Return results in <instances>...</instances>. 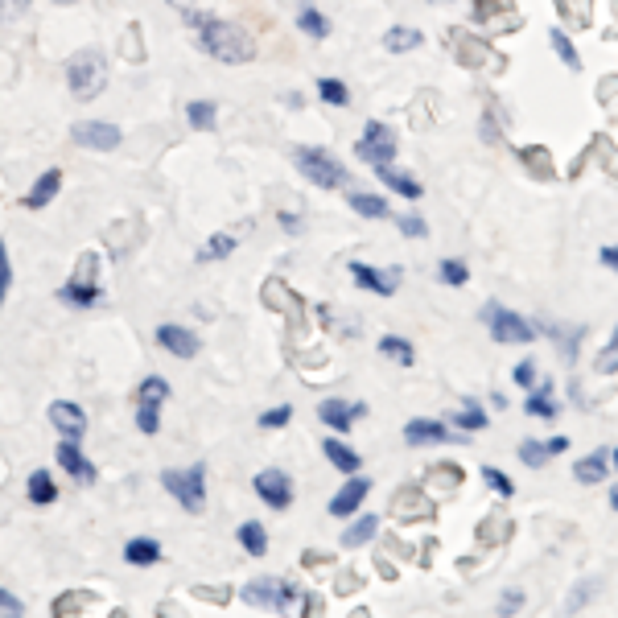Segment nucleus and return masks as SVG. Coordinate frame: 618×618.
I'll return each mask as SVG.
<instances>
[{"mask_svg": "<svg viewBox=\"0 0 618 618\" xmlns=\"http://www.w3.org/2000/svg\"><path fill=\"white\" fill-rule=\"evenodd\" d=\"M198 33V46L202 54H211L215 62H227V66H244L256 58V42L248 29H239L235 21H223V17H211L206 13V21L194 29Z\"/></svg>", "mask_w": 618, "mask_h": 618, "instance_id": "nucleus-1", "label": "nucleus"}, {"mask_svg": "<svg viewBox=\"0 0 618 618\" xmlns=\"http://www.w3.org/2000/svg\"><path fill=\"white\" fill-rule=\"evenodd\" d=\"M66 87H71V95L83 99V103L103 95V87H108V62H103V54L95 46L66 58Z\"/></svg>", "mask_w": 618, "mask_h": 618, "instance_id": "nucleus-2", "label": "nucleus"}, {"mask_svg": "<svg viewBox=\"0 0 618 618\" xmlns=\"http://www.w3.org/2000/svg\"><path fill=\"white\" fill-rule=\"evenodd\" d=\"M161 487L178 499L182 511H190V515L206 511V466L202 462H194L190 470H178V466L161 470Z\"/></svg>", "mask_w": 618, "mask_h": 618, "instance_id": "nucleus-3", "label": "nucleus"}, {"mask_svg": "<svg viewBox=\"0 0 618 618\" xmlns=\"http://www.w3.org/2000/svg\"><path fill=\"white\" fill-rule=\"evenodd\" d=\"M293 165L301 169V174L322 186V190H338V186H347V165H342L338 157H330L326 149H309V145H297L293 149Z\"/></svg>", "mask_w": 618, "mask_h": 618, "instance_id": "nucleus-4", "label": "nucleus"}, {"mask_svg": "<svg viewBox=\"0 0 618 618\" xmlns=\"http://www.w3.org/2000/svg\"><path fill=\"white\" fill-rule=\"evenodd\" d=\"M95 268H99V256H95V252H83V260H79V268H75V277L58 289V301L71 305V309H91V305H99L103 289L95 285Z\"/></svg>", "mask_w": 618, "mask_h": 618, "instance_id": "nucleus-5", "label": "nucleus"}, {"mask_svg": "<svg viewBox=\"0 0 618 618\" xmlns=\"http://www.w3.org/2000/svg\"><path fill=\"white\" fill-rule=\"evenodd\" d=\"M169 400V384L165 375H145L141 388H136V429L145 437H153L161 429V404Z\"/></svg>", "mask_w": 618, "mask_h": 618, "instance_id": "nucleus-6", "label": "nucleus"}, {"mask_svg": "<svg viewBox=\"0 0 618 618\" xmlns=\"http://www.w3.org/2000/svg\"><path fill=\"white\" fill-rule=\"evenodd\" d=\"M239 598L256 610H289L297 602V586L293 581H281V577H256L239 590Z\"/></svg>", "mask_w": 618, "mask_h": 618, "instance_id": "nucleus-7", "label": "nucleus"}, {"mask_svg": "<svg viewBox=\"0 0 618 618\" xmlns=\"http://www.w3.org/2000/svg\"><path fill=\"white\" fill-rule=\"evenodd\" d=\"M355 157L367 161V165H384L396 157V132L384 124V120H367L363 124V136L355 141Z\"/></svg>", "mask_w": 618, "mask_h": 618, "instance_id": "nucleus-8", "label": "nucleus"}, {"mask_svg": "<svg viewBox=\"0 0 618 618\" xmlns=\"http://www.w3.org/2000/svg\"><path fill=\"white\" fill-rule=\"evenodd\" d=\"M483 322L491 326V338L495 342H532L536 338V326L528 322V318H520V314H511V309H503V305H483Z\"/></svg>", "mask_w": 618, "mask_h": 618, "instance_id": "nucleus-9", "label": "nucleus"}, {"mask_svg": "<svg viewBox=\"0 0 618 618\" xmlns=\"http://www.w3.org/2000/svg\"><path fill=\"white\" fill-rule=\"evenodd\" d=\"M71 141L83 145V149H95V153H116L120 141H124V132L112 120H79L71 128Z\"/></svg>", "mask_w": 618, "mask_h": 618, "instance_id": "nucleus-10", "label": "nucleus"}, {"mask_svg": "<svg viewBox=\"0 0 618 618\" xmlns=\"http://www.w3.org/2000/svg\"><path fill=\"white\" fill-rule=\"evenodd\" d=\"M252 487H256V495L272 507V511H289L293 507V483H289V474L285 470H260L256 478H252Z\"/></svg>", "mask_w": 618, "mask_h": 618, "instance_id": "nucleus-11", "label": "nucleus"}, {"mask_svg": "<svg viewBox=\"0 0 618 618\" xmlns=\"http://www.w3.org/2000/svg\"><path fill=\"white\" fill-rule=\"evenodd\" d=\"M54 454H58V466H62L66 474H71V478H75V483L91 487V483H95V478H99V470H95V466H91V458H87V454L79 450V441H75V437H62Z\"/></svg>", "mask_w": 618, "mask_h": 618, "instance_id": "nucleus-12", "label": "nucleus"}, {"mask_svg": "<svg viewBox=\"0 0 618 618\" xmlns=\"http://www.w3.org/2000/svg\"><path fill=\"white\" fill-rule=\"evenodd\" d=\"M46 417H50V425L58 429V437H75V441H83V433H87V417H83V408H79L75 400H54V404L46 408Z\"/></svg>", "mask_w": 618, "mask_h": 618, "instance_id": "nucleus-13", "label": "nucleus"}, {"mask_svg": "<svg viewBox=\"0 0 618 618\" xmlns=\"http://www.w3.org/2000/svg\"><path fill=\"white\" fill-rule=\"evenodd\" d=\"M157 347L169 351L174 359H194V355H198V334H190V330L178 326V322H161V326H157Z\"/></svg>", "mask_w": 618, "mask_h": 618, "instance_id": "nucleus-14", "label": "nucleus"}, {"mask_svg": "<svg viewBox=\"0 0 618 618\" xmlns=\"http://www.w3.org/2000/svg\"><path fill=\"white\" fill-rule=\"evenodd\" d=\"M351 277L363 285V289H371V293H380V297H392L396 289H400V268H371V264H359V260H351Z\"/></svg>", "mask_w": 618, "mask_h": 618, "instance_id": "nucleus-15", "label": "nucleus"}, {"mask_svg": "<svg viewBox=\"0 0 618 618\" xmlns=\"http://www.w3.org/2000/svg\"><path fill=\"white\" fill-rule=\"evenodd\" d=\"M318 417H322V425H330V429H338V433H347L359 417H367V404H347V400H322L318 404Z\"/></svg>", "mask_w": 618, "mask_h": 618, "instance_id": "nucleus-16", "label": "nucleus"}, {"mask_svg": "<svg viewBox=\"0 0 618 618\" xmlns=\"http://www.w3.org/2000/svg\"><path fill=\"white\" fill-rule=\"evenodd\" d=\"M367 495H371V478L351 474V483H342V491L330 499V515H355Z\"/></svg>", "mask_w": 618, "mask_h": 618, "instance_id": "nucleus-17", "label": "nucleus"}, {"mask_svg": "<svg viewBox=\"0 0 618 618\" xmlns=\"http://www.w3.org/2000/svg\"><path fill=\"white\" fill-rule=\"evenodd\" d=\"M58 190H62V169H46V174L29 186V194L21 198V206H25V211H46V206L58 198Z\"/></svg>", "mask_w": 618, "mask_h": 618, "instance_id": "nucleus-18", "label": "nucleus"}, {"mask_svg": "<svg viewBox=\"0 0 618 618\" xmlns=\"http://www.w3.org/2000/svg\"><path fill=\"white\" fill-rule=\"evenodd\" d=\"M404 441L408 445H445V441H454V433L445 429L441 421H408L404 425Z\"/></svg>", "mask_w": 618, "mask_h": 618, "instance_id": "nucleus-19", "label": "nucleus"}, {"mask_svg": "<svg viewBox=\"0 0 618 618\" xmlns=\"http://www.w3.org/2000/svg\"><path fill=\"white\" fill-rule=\"evenodd\" d=\"M375 174H380V182L388 186V190H396L400 198H421V182L412 178V174H404V169H396L392 161H384V165H375Z\"/></svg>", "mask_w": 618, "mask_h": 618, "instance_id": "nucleus-20", "label": "nucleus"}, {"mask_svg": "<svg viewBox=\"0 0 618 618\" xmlns=\"http://www.w3.org/2000/svg\"><path fill=\"white\" fill-rule=\"evenodd\" d=\"M524 412H528V417H540V421H553L557 417L561 404L553 400V380H536V392L528 396Z\"/></svg>", "mask_w": 618, "mask_h": 618, "instance_id": "nucleus-21", "label": "nucleus"}, {"mask_svg": "<svg viewBox=\"0 0 618 618\" xmlns=\"http://www.w3.org/2000/svg\"><path fill=\"white\" fill-rule=\"evenodd\" d=\"M124 561L136 565V569H149V565L161 561V544H157L153 536H132V540L124 544Z\"/></svg>", "mask_w": 618, "mask_h": 618, "instance_id": "nucleus-22", "label": "nucleus"}, {"mask_svg": "<svg viewBox=\"0 0 618 618\" xmlns=\"http://www.w3.org/2000/svg\"><path fill=\"white\" fill-rule=\"evenodd\" d=\"M421 42H425V33L412 29V25H392V29L384 33L388 54H412V50H421Z\"/></svg>", "mask_w": 618, "mask_h": 618, "instance_id": "nucleus-23", "label": "nucleus"}, {"mask_svg": "<svg viewBox=\"0 0 618 618\" xmlns=\"http://www.w3.org/2000/svg\"><path fill=\"white\" fill-rule=\"evenodd\" d=\"M25 491H29V503H33V507H50V503H58V483L50 478V470H33V474H29V483H25Z\"/></svg>", "mask_w": 618, "mask_h": 618, "instance_id": "nucleus-24", "label": "nucleus"}, {"mask_svg": "<svg viewBox=\"0 0 618 618\" xmlns=\"http://www.w3.org/2000/svg\"><path fill=\"white\" fill-rule=\"evenodd\" d=\"M322 454L330 458V466H334V470H342V474H359V454L351 450L347 441H338V437L322 441Z\"/></svg>", "mask_w": 618, "mask_h": 618, "instance_id": "nucleus-25", "label": "nucleus"}, {"mask_svg": "<svg viewBox=\"0 0 618 618\" xmlns=\"http://www.w3.org/2000/svg\"><path fill=\"white\" fill-rule=\"evenodd\" d=\"M297 29L305 33V38H318V42H322V38H330V29H334V25H330V17H326L322 9L305 5V9L297 13Z\"/></svg>", "mask_w": 618, "mask_h": 618, "instance_id": "nucleus-26", "label": "nucleus"}, {"mask_svg": "<svg viewBox=\"0 0 618 618\" xmlns=\"http://www.w3.org/2000/svg\"><path fill=\"white\" fill-rule=\"evenodd\" d=\"M235 540H239V548H244V553H252V557H264V553H268V532H264V524H256V520L239 524Z\"/></svg>", "mask_w": 618, "mask_h": 618, "instance_id": "nucleus-27", "label": "nucleus"}, {"mask_svg": "<svg viewBox=\"0 0 618 618\" xmlns=\"http://www.w3.org/2000/svg\"><path fill=\"white\" fill-rule=\"evenodd\" d=\"M186 120H190V128H198V132L215 128V120H219V103H215V99H190V103H186Z\"/></svg>", "mask_w": 618, "mask_h": 618, "instance_id": "nucleus-28", "label": "nucleus"}, {"mask_svg": "<svg viewBox=\"0 0 618 618\" xmlns=\"http://www.w3.org/2000/svg\"><path fill=\"white\" fill-rule=\"evenodd\" d=\"M396 515H400V520H429V515H433V503L421 499V491H400Z\"/></svg>", "mask_w": 618, "mask_h": 618, "instance_id": "nucleus-29", "label": "nucleus"}, {"mask_svg": "<svg viewBox=\"0 0 618 618\" xmlns=\"http://www.w3.org/2000/svg\"><path fill=\"white\" fill-rule=\"evenodd\" d=\"M375 532H380V515H359V520L342 532V548H359V544H367Z\"/></svg>", "mask_w": 618, "mask_h": 618, "instance_id": "nucleus-30", "label": "nucleus"}, {"mask_svg": "<svg viewBox=\"0 0 618 618\" xmlns=\"http://www.w3.org/2000/svg\"><path fill=\"white\" fill-rule=\"evenodd\" d=\"M573 478H577V483H586V487L602 483V478H606V450H598V454H590V458H581V462L573 466Z\"/></svg>", "mask_w": 618, "mask_h": 618, "instance_id": "nucleus-31", "label": "nucleus"}, {"mask_svg": "<svg viewBox=\"0 0 618 618\" xmlns=\"http://www.w3.org/2000/svg\"><path fill=\"white\" fill-rule=\"evenodd\" d=\"M347 202H351V211L363 215V219H392L388 202H384V198H375V194H351Z\"/></svg>", "mask_w": 618, "mask_h": 618, "instance_id": "nucleus-32", "label": "nucleus"}, {"mask_svg": "<svg viewBox=\"0 0 618 618\" xmlns=\"http://www.w3.org/2000/svg\"><path fill=\"white\" fill-rule=\"evenodd\" d=\"M380 351H384L388 359H396L400 367H412V363H417V355H412V342H408V338H396V334H384V338H380Z\"/></svg>", "mask_w": 618, "mask_h": 618, "instance_id": "nucleus-33", "label": "nucleus"}, {"mask_svg": "<svg viewBox=\"0 0 618 618\" xmlns=\"http://www.w3.org/2000/svg\"><path fill=\"white\" fill-rule=\"evenodd\" d=\"M235 252V235H211L206 244L198 248V264H211V260H223Z\"/></svg>", "mask_w": 618, "mask_h": 618, "instance_id": "nucleus-34", "label": "nucleus"}, {"mask_svg": "<svg viewBox=\"0 0 618 618\" xmlns=\"http://www.w3.org/2000/svg\"><path fill=\"white\" fill-rule=\"evenodd\" d=\"M318 99L330 103V108H347L351 91H347V83H342V79H318Z\"/></svg>", "mask_w": 618, "mask_h": 618, "instance_id": "nucleus-35", "label": "nucleus"}, {"mask_svg": "<svg viewBox=\"0 0 618 618\" xmlns=\"http://www.w3.org/2000/svg\"><path fill=\"white\" fill-rule=\"evenodd\" d=\"M515 454H520V462H524V466H532V470L548 466V458H553V450H548L544 441H532V437H524V441H520V450H515Z\"/></svg>", "mask_w": 618, "mask_h": 618, "instance_id": "nucleus-36", "label": "nucleus"}, {"mask_svg": "<svg viewBox=\"0 0 618 618\" xmlns=\"http://www.w3.org/2000/svg\"><path fill=\"white\" fill-rule=\"evenodd\" d=\"M548 42H553L557 58L569 66V71H577V66H581V58H577V46L569 42V33H565V29H548Z\"/></svg>", "mask_w": 618, "mask_h": 618, "instance_id": "nucleus-37", "label": "nucleus"}, {"mask_svg": "<svg viewBox=\"0 0 618 618\" xmlns=\"http://www.w3.org/2000/svg\"><path fill=\"white\" fill-rule=\"evenodd\" d=\"M454 425H458V429H466V433H474V429H487V425H491V417H487V412L478 408L474 400H466V408L454 417Z\"/></svg>", "mask_w": 618, "mask_h": 618, "instance_id": "nucleus-38", "label": "nucleus"}, {"mask_svg": "<svg viewBox=\"0 0 618 618\" xmlns=\"http://www.w3.org/2000/svg\"><path fill=\"white\" fill-rule=\"evenodd\" d=\"M437 277H441V285H454V289H458V285L470 281V268H466L462 260H441V264H437Z\"/></svg>", "mask_w": 618, "mask_h": 618, "instance_id": "nucleus-39", "label": "nucleus"}, {"mask_svg": "<svg viewBox=\"0 0 618 618\" xmlns=\"http://www.w3.org/2000/svg\"><path fill=\"white\" fill-rule=\"evenodd\" d=\"M483 483L495 491V495H503V499H511L515 495V483L503 474V470H495V466H483Z\"/></svg>", "mask_w": 618, "mask_h": 618, "instance_id": "nucleus-40", "label": "nucleus"}, {"mask_svg": "<svg viewBox=\"0 0 618 618\" xmlns=\"http://www.w3.org/2000/svg\"><path fill=\"white\" fill-rule=\"evenodd\" d=\"M9 289H13V260H9V244L0 239V309H5Z\"/></svg>", "mask_w": 618, "mask_h": 618, "instance_id": "nucleus-41", "label": "nucleus"}, {"mask_svg": "<svg viewBox=\"0 0 618 618\" xmlns=\"http://www.w3.org/2000/svg\"><path fill=\"white\" fill-rule=\"evenodd\" d=\"M293 421V408L289 404H277V408H268L264 417H260V429H285Z\"/></svg>", "mask_w": 618, "mask_h": 618, "instance_id": "nucleus-42", "label": "nucleus"}, {"mask_svg": "<svg viewBox=\"0 0 618 618\" xmlns=\"http://www.w3.org/2000/svg\"><path fill=\"white\" fill-rule=\"evenodd\" d=\"M598 371H602V375H614V371H618V330L610 334V342H606V351L598 355Z\"/></svg>", "mask_w": 618, "mask_h": 618, "instance_id": "nucleus-43", "label": "nucleus"}, {"mask_svg": "<svg viewBox=\"0 0 618 618\" xmlns=\"http://www.w3.org/2000/svg\"><path fill=\"white\" fill-rule=\"evenodd\" d=\"M29 5H33V0H0V25H13L17 17H25Z\"/></svg>", "mask_w": 618, "mask_h": 618, "instance_id": "nucleus-44", "label": "nucleus"}, {"mask_svg": "<svg viewBox=\"0 0 618 618\" xmlns=\"http://www.w3.org/2000/svg\"><path fill=\"white\" fill-rule=\"evenodd\" d=\"M396 227H400L408 239H417V235L425 239V235H429V227H425V219H421V215H396Z\"/></svg>", "mask_w": 618, "mask_h": 618, "instance_id": "nucleus-45", "label": "nucleus"}, {"mask_svg": "<svg viewBox=\"0 0 618 618\" xmlns=\"http://www.w3.org/2000/svg\"><path fill=\"white\" fill-rule=\"evenodd\" d=\"M515 384H520V388H536V363L532 359H524V363H515Z\"/></svg>", "mask_w": 618, "mask_h": 618, "instance_id": "nucleus-46", "label": "nucleus"}, {"mask_svg": "<svg viewBox=\"0 0 618 618\" xmlns=\"http://www.w3.org/2000/svg\"><path fill=\"white\" fill-rule=\"evenodd\" d=\"M520 606H524V590H507L503 602H499V614H515Z\"/></svg>", "mask_w": 618, "mask_h": 618, "instance_id": "nucleus-47", "label": "nucleus"}, {"mask_svg": "<svg viewBox=\"0 0 618 618\" xmlns=\"http://www.w3.org/2000/svg\"><path fill=\"white\" fill-rule=\"evenodd\" d=\"M0 610H5V614H21V610H25V602H21V598H13L9 590H0Z\"/></svg>", "mask_w": 618, "mask_h": 618, "instance_id": "nucleus-48", "label": "nucleus"}, {"mask_svg": "<svg viewBox=\"0 0 618 618\" xmlns=\"http://www.w3.org/2000/svg\"><path fill=\"white\" fill-rule=\"evenodd\" d=\"M322 610V598L318 594H305V614H318Z\"/></svg>", "mask_w": 618, "mask_h": 618, "instance_id": "nucleus-49", "label": "nucleus"}, {"mask_svg": "<svg viewBox=\"0 0 618 618\" xmlns=\"http://www.w3.org/2000/svg\"><path fill=\"white\" fill-rule=\"evenodd\" d=\"M602 264L606 268H618V248H602Z\"/></svg>", "mask_w": 618, "mask_h": 618, "instance_id": "nucleus-50", "label": "nucleus"}, {"mask_svg": "<svg viewBox=\"0 0 618 618\" xmlns=\"http://www.w3.org/2000/svg\"><path fill=\"white\" fill-rule=\"evenodd\" d=\"M553 454H561V450H569V437H553V441H544Z\"/></svg>", "mask_w": 618, "mask_h": 618, "instance_id": "nucleus-51", "label": "nucleus"}, {"mask_svg": "<svg viewBox=\"0 0 618 618\" xmlns=\"http://www.w3.org/2000/svg\"><path fill=\"white\" fill-rule=\"evenodd\" d=\"M281 227H285V231H301V223H297V215H281Z\"/></svg>", "mask_w": 618, "mask_h": 618, "instance_id": "nucleus-52", "label": "nucleus"}, {"mask_svg": "<svg viewBox=\"0 0 618 618\" xmlns=\"http://www.w3.org/2000/svg\"><path fill=\"white\" fill-rule=\"evenodd\" d=\"M610 507H614V511H618V483H614V487H610Z\"/></svg>", "mask_w": 618, "mask_h": 618, "instance_id": "nucleus-53", "label": "nucleus"}, {"mask_svg": "<svg viewBox=\"0 0 618 618\" xmlns=\"http://www.w3.org/2000/svg\"><path fill=\"white\" fill-rule=\"evenodd\" d=\"M50 5H75V0H50Z\"/></svg>", "mask_w": 618, "mask_h": 618, "instance_id": "nucleus-54", "label": "nucleus"}, {"mask_svg": "<svg viewBox=\"0 0 618 618\" xmlns=\"http://www.w3.org/2000/svg\"><path fill=\"white\" fill-rule=\"evenodd\" d=\"M610 462H614V470H618V450H614V454H610Z\"/></svg>", "mask_w": 618, "mask_h": 618, "instance_id": "nucleus-55", "label": "nucleus"}]
</instances>
